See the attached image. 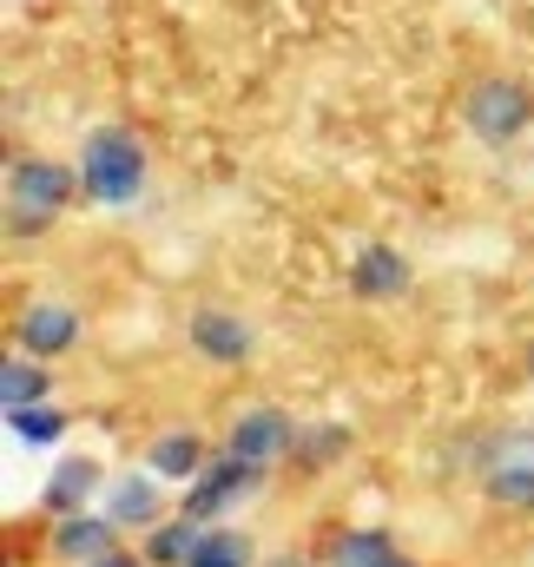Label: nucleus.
<instances>
[{
	"mask_svg": "<svg viewBox=\"0 0 534 567\" xmlns=\"http://www.w3.org/2000/svg\"><path fill=\"white\" fill-rule=\"evenodd\" d=\"M80 330H86V317L66 303V297H33L27 310H20V323H13V343L27 350V357H66V350H80Z\"/></svg>",
	"mask_w": 534,
	"mask_h": 567,
	"instance_id": "nucleus-6",
	"label": "nucleus"
},
{
	"mask_svg": "<svg viewBox=\"0 0 534 567\" xmlns=\"http://www.w3.org/2000/svg\"><path fill=\"white\" fill-rule=\"evenodd\" d=\"M383 567H415V561H402V555H397V561H383Z\"/></svg>",
	"mask_w": 534,
	"mask_h": 567,
	"instance_id": "nucleus-22",
	"label": "nucleus"
},
{
	"mask_svg": "<svg viewBox=\"0 0 534 567\" xmlns=\"http://www.w3.org/2000/svg\"><path fill=\"white\" fill-rule=\"evenodd\" d=\"M482 495L495 508H534V423L502 429L482 455Z\"/></svg>",
	"mask_w": 534,
	"mask_h": 567,
	"instance_id": "nucleus-4",
	"label": "nucleus"
},
{
	"mask_svg": "<svg viewBox=\"0 0 534 567\" xmlns=\"http://www.w3.org/2000/svg\"><path fill=\"white\" fill-rule=\"evenodd\" d=\"M120 548V528H113V515H60V528H53V555L60 561H73V567H86V561H106Z\"/></svg>",
	"mask_w": 534,
	"mask_h": 567,
	"instance_id": "nucleus-10",
	"label": "nucleus"
},
{
	"mask_svg": "<svg viewBox=\"0 0 534 567\" xmlns=\"http://www.w3.org/2000/svg\"><path fill=\"white\" fill-rule=\"evenodd\" d=\"M106 488V468L93 462V455H66L53 475H47V488H40V502L53 508V515H80L93 495Z\"/></svg>",
	"mask_w": 534,
	"mask_h": 567,
	"instance_id": "nucleus-13",
	"label": "nucleus"
},
{
	"mask_svg": "<svg viewBox=\"0 0 534 567\" xmlns=\"http://www.w3.org/2000/svg\"><path fill=\"white\" fill-rule=\"evenodd\" d=\"M73 165H80V198H93V205H106V212L138 205V192H145V178H152V158H145L138 133H126V126H86Z\"/></svg>",
	"mask_w": 534,
	"mask_h": 567,
	"instance_id": "nucleus-1",
	"label": "nucleus"
},
{
	"mask_svg": "<svg viewBox=\"0 0 534 567\" xmlns=\"http://www.w3.org/2000/svg\"><path fill=\"white\" fill-rule=\"evenodd\" d=\"M383 561H397V542L383 528H343L330 542V567H383Z\"/></svg>",
	"mask_w": 534,
	"mask_h": 567,
	"instance_id": "nucleus-16",
	"label": "nucleus"
},
{
	"mask_svg": "<svg viewBox=\"0 0 534 567\" xmlns=\"http://www.w3.org/2000/svg\"><path fill=\"white\" fill-rule=\"evenodd\" d=\"M106 515H113L120 535H126V528H158V522H165L158 475L145 468V475H120V482H106Z\"/></svg>",
	"mask_w": 534,
	"mask_h": 567,
	"instance_id": "nucleus-11",
	"label": "nucleus"
},
{
	"mask_svg": "<svg viewBox=\"0 0 534 567\" xmlns=\"http://www.w3.org/2000/svg\"><path fill=\"white\" fill-rule=\"evenodd\" d=\"M185 343H192L205 363H218V370H238V363L258 357V330H251L238 310H218V303H205V310L185 317Z\"/></svg>",
	"mask_w": 534,
	"mask_h": 567,
	"instance_id": "nucleus-5",
	"label": "nucleus"
},
{
	"mask_svg": "<svg viewBox=\"0 0 534 567\" xmlns=\"http://www.w3.org/2000/svg\"><path fill=\"white\" fill-rule=\"evenodd\" d=\"M145 468H152L158 482H198V475H205V442H198V429H158V435L145 442Z\"/></svg>",
	"mask_w": 534,
	"mask_h": 567,
	"instance_id": "nucleus-12",
	"label": "nucleus"
},
{
	"mask_svg": "<svg viewBox=\"0 0 534 567\" xmlns=\"http://www.w3.org/2000/svg\"><path fill=\"white\" fill-rule=\"evenodd\" d=\"M455 120H462V133H469L475 145L502 152V145H515V140L534 133V86L522 80V73H482V80L462 86Z\"/></svg>",
	"mask_w": 534,
	"mask_h": 567,
	"instance_id": "nucleus-2",
	"label": "nucleus"
},
{
	"mask_svg": "<svg viewBox=\"0 0 534 567\" xmlns=\"http://www.w3.org/2000/svg\"><path fill=\"white\" fill-rule=\"evenodd\" d=\"M152 542H145V555L158 567H185L198 555V542H205V522L198 515H178V522H158V528H145Z\"/></svg>",
	"mask_w": 534,
	"mask_h": 567,
	"instance_id": "nucleus-15",
	"label": "nucleus"
},
{
	"mask_svg": "<svg viewBox=\"0 0 534 567\" xmlns=\"http://www.w3.org/2000/svg\"><path fill=\"white\" fill-rule=\"evenodd\" d=\"M47 396H53V377L40 370V357L13 350L7 370H0V403H7V410H33V403H47Z\"/></svg>",
	"mask_w": 534,
	"mask_h": 567,
	"instance_id": "nucleus-14",
	"label": "nucleus"
},
{
	"mask_svg": "<svg viewBox=\"0 0 534 567\" xmlns=\"http://www.w3.org/2000/svg\"><path fill=\"white\" fill-rule=\"evenodd\" d=\"M7 429H13V442L47 449V442H60V435H66V416H60L53 403H33V410H7Z\"/></svg>",
	"mask_w": 534,
	"mask_h": 567,
	"instance_id": "nucleus-17",
	"label": "nucleus"
},
{
	"mask_svg": "<svg viewBox=\"0 0 534 567\" xmlns=\"http://www.w3.org/2000/svg\"><path fill=\"white\" fill-rule=\"evenodd\" d=\"M290 449H297V423H290L284 410H270V403L245 410V416L232 423V435H225V455H238V462H251V468L284 462Z\"/></svg>",
	"mask_w": 534,
	"mask_h": 567,
	"instance_id": "nucleus-7",
	"label": "nucleus"
},
{
	"mask_svg": "<svg viewBox=\"0 0 534 567\" xmlns=\"http://www.w3.org/2000/svg\"><path fill=\"white\" fill-rule=\"evenodd\" d=\"M80 198V165H60V158H47V152H20L13 165H7V231L13 238H27V231H47L66 205Z\"/></svg>",
	"mask_w": 534,
	"mask_h": 567,
	"instance_id": "nucleus-3",
	"label": "nucleus"
},
{
	"mask_svg": "<svg viewBox=\"0 0 534 567\" xmlns=\"http://www.w3.org/2000/svg\"><path fill=\"white\" fill-rule=\"evenodd\" d=\"M343 449H350V429L343 423H310V429H297V449H290V455H297L304 468H324V462L343 455Z\"/></svg>",
	"mask_w": 534,
	"mask_h": 567,
	"instance_id": "nucleus-19",
	"label": "nucleus"
},
{
	"mask_svg": "<svg viewBox=\"0 0 534 567\" xmlns=\"http://www.w3.org/2000/svg\"><path fill=\"white\" fill-rule=\"evenodd\" d=\"M185 567H251V542H245L238 528H205L198 555H192Z\"/></svg>",
	"mask_w": 534,
	"mask_h": 567,
	"instance_id": "nucleus-18",
	"label": "nucleus"
},
{
	"mask_svg": "<svg viewBox=\"0 0 534 567\" xmlns=\"http://www.w3.org/2000/svg\"><path fill=\"white\" fill-rule=\"evenodd\" d=\"M270 567H304V561H270Z\"/></svg>",
	"mask_w": 534,
	"mask_h": 567,
	"instance_id": "nucleus-23",
	"label": "nucleus"
},
{
	"mask_svg": "<svg viewBox=\"0 0 534 567\" xmlns=\"http://www.w3.org/2000/svg\"><path fill=\"white\" fill-rule=\"evenodd\" d=\"M258 475H265V468H251V462H238V455L205 462V475H198V482H185V515H198V522L225 515L232 502H245V495L258 488Z\"/></svg>",
	"mask_w": 534,
	"mask_h": 567,
	"instance_id": "nucleus-8",
	"label": "nucleus"
},
{
	"mask_svg": "<svg viewBox=\"0 0 534 567\" xmlns=\"http://www.w3.org/2000/svg\"><path fill=\"white\" fill-rule=\"evenodd\" d=\"M402 290H409V258H402L397 245L370 238V245L350 251V297H363V303H397Z\"/></svg>",
	"mask_w": 534,
	"mask_h": 567,
	"instance_id": "nucleus-9",
	"label": "nucleus"
},
{
	"mask_svg": "<svg viewBox=\"0 0 534 567\" xmlns=\"http://www.w3.org/2000/svg\"><path fill=\"white\" fill-rule=\"evenodd\" d=\"M522 363H528V377H534V337H528V357H522Z\"/></svg>",
	"mask_w": 534,
	"mask_h": 567,
	"instance_id": "nucleus-21",
	"label": "nucleus"
},
{
	"mask_svg": "<svg viewBox=\"0 0 534 567\" xmlns=\"http://www.w3.org/2000/svg\"><path fill=\"white\" fill-rule=\"evenodd\" d=\"M86 567H138V561H133V555H120V548H113L106 561H86Z\"/></svg>",
	"mask_w": 534,
	"mask_h": 567,
	"instance_id": "nucleus-20",
	"label": "nucleus"
}]
</instances>
